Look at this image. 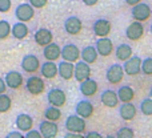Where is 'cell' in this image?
Here are the masks:
<instances>
[{
	"label": "cell",
	"mask_w": 152,
	"mask_h": 138,
	"mask_svg": "<svg viewBox=\"0 0 152 138\" xmlns=\"http://www.w3.org/2000/svg\"><path fill=\"white\" fill-rule=\"evenodd\" d=\"M61 59L66 63L76 64L79 63V59H81V51L75 44H66L61 48Z\"/></svg>",
	"instance_id": "6da1fadb"
},
{
	"label": "cell",
	"mask_w": 152,
	"mask_h": 138,
	"mask_svg": "<svg viewBox=\"0 0 152 138\" xmlns=\"http://www.w3.org/2000/svg\"><path fill=\"white\" fill-rule=\"evenodd\" d=\"M87 124L86 120H83L79 116H69L66 121V129L68 130V133H75V134H81L86 131Z\"/></svg>",
	"instance_id": "7a4b0ae2"
},
{
	"label": "cell",
	"mask_w": 152,
	"mask_h": 138,
	"mask_svg": "<svg viewBox=\"0 0 152 138\" xmlns=\"http://www.w3.org/2000/svg\"><path fill=\"white\" fill-rule=\"evenodd\" d=\"M132 13V17H134L135 21H137V23H144V21H147L148 19L151 17L152 15V9L151 7L147 4V3H140V4H137L136 7L132 8L131 11Z\"/></svg>",
	"instance_id": "3957f363"
},
{
	"label": "cell",
	"mask_w": 152,
	"mask_h": 138,
	"mask_svg": "<svg viewBox=\"0 0 152 138\" xmlns=\"http://www.w3.org/2000/svg\"><path fill=\"white\" fill-rule=\"evenodd\" d=\"M47 100L51 106L60 109V108H63L64 105H66L67 96H66V93H64V90H61V89H59V88H53V89H51V90H48Z\"/></svg>",
	"instance_id": "277c9868"
},
{
	"label": "cell",
	"mask_w": 152,
	"mask_h": 138,
	"mask_svg": "<svg viewBox=\"0 0 152 138\" xmlns=\"http://www.w3.org/2000/svg\"><path fill=\"white\" fill-rule=\"evenodd\" d=\"M124 74H126V72H124L123 65H120V64H113V65H111L110 68L107 69L105 78L108 80L110 84L118 85V84H120L121 81H123Z\"/></svg>",
	"instance_id": "5b68a950"
},
{
	"label": "cell",
	"mask_w": 152,
	"mask_h": 138,
	"mask_svg": "<svg viewBox=\"0 0 152 138\" xmlns=\"http://www.w3.org/2000/svg\"><path fill=\"white\" fill-rule=\"evenodd\" d=\"M15 16L18 17L19 23H27V21L32 20L35 16V9L29 3H23L16 7Z\"/></svg>",
	"instance_id": "8992f818"
},
{
	"label": "cell",
	"mask_w": 152,
	"mask_h": 138,
	"mask_svg": "<svg viewBox=\"0 0 152 138\" xmlns=\"http://www.w3.org/2000/svg\"><path fill=\"white\" fill-rule=\"evenodd\" d=\"M26 89L32 96H39L45 92V84L39 76H32L26 81Z\"/></svg>",
	"instance_id": "52a82bcc"
},
{
	"label": "cell",
	"mask_w": 152,
	"mask_h": 138,
	"mask_svg": "<svg viewBox=\"0 0 152 138\" xmlns=\"http://www.w3.org/2000/svg\"><path fill=\"white\" fill-rule=\"evenodd\" d=\"M34 40L39 47H43V48H47L48 45L52 44L53 41V35L50 29L47 28H40L35 32L34 35Z\"/></svg>",
	"instance_id": "ba28073f"
},
{
	"label": "cell",
	"mask_w": 152,
	"mask_h": 138,
	"mask_svg": "<svg viewBox=\"0 0 152 138\" xmlns=\"http://www.w3.org/2000/svg\"><path fill=\"white\" fill-rule=\"evenodd\" d=\"M92 29H94V35L96 37H99V39H105V37L111 33L112 24L108 20H105V19H99V20H96L94 23Z\"/></svg>",
	"instance_id": "9c48e42d"
},
{
	"label": "cell",
	"mask_w": 152,
	"mask_h": 138,
	"mask_svg": "<svg viewBox=\"0 0 152 138\" xmlns=\"http://www.w3.org/2000/svg\"><path fill=\"white\" fill-rule=\"evenodd\" d=\"M42 65H40V60L37 59V56L35 55H27L21 60V69L27 73H36L37 70H40Z\"/></svg>",
	"instance_id": "30bf717a"
},
{
	"label": "cell",
	"mask_w": 152,
	"mask_h": 138,
	"mask_svg": "<svg viewBox=\"0 0 152 138\" xmlns=\"http://www.w3.org/2000/svg\"><path fill=\"white\" fill-rule=\"evenodd\" d=\"M126 36L131 41H137L144 36V25L137 21H132L126 29Z\"/></svg>",
	"instance_id": "8fae6325"
},
{
	"label": "cell",
	"mask_w": 152,
	"mask_h": 138,
	"mask_svg": "<svg viewBox=\"0 0 152 138\" xmlns=\"http://www.w3.org/2000/svg\"><path fill=\"white\" fill-rule=\"evenodd\" d=\"M75 112H76V116L81 117L83 120H88V118H91L95 113L94 104H92L91 101H87V100L79 101L77 105H76V108H75Z\"/></svg>",
	"instance_id": "7c38bea8"
},
{
	"label": "cell",
	"mask_w": 152,
	"mask_h": 138,
	"mask_svg": "<svg viewBox=\"0 0 152 138\" xmlns=\"http://www.w3.org/2000/svg\"><path fill=\"white\" fill-rule=\"evenodd\" d=\"M64 29L68 35L71 36H77L83 29V23L77 16H69L66 21H64Z\"/></svg>",
	"instance_id": "4fadbf2b"
},
{
	"label": "cell",
	"mask_w": 152,
	"mask_h": 138,
	"mask_svg": "<svg viewBox=\"0 0 152 138\" xmlns=\"http://www.w3.org/2000/svg\"><path fill=\"white\" fill-rule=\"evenodd\" d=\"M142 65H143V60L139 56H134L132 59H129L127 63H124L123 68L126 74L128 76H137L142 72Z\"/></svg>",
	"instance_id": "5bb4252c"
},
{
	"label": "cell",
	"mask_w": 152,
	"mask_h": 138,
	"mask_svg": "<svg viewBox=\"0 0 152 138\" xmlns=\"http://www.w3.org/2000/svg\"><path fill=\"white\" fill-rule=\"evenodd\" d=\"M91 66L88 64L83 63V61H79L75 64V80L79 82H84V81L89 80L91 78Z\"/></svg>",
	"instance_id": "9a60e30c"
},
{
	"label": "cell",
	"mask_w": 152,
	"mask_h": 138,
	"mask_svg": "<svg viewBox=\"0 0 152 138\" xmlns=\"http://www.w3.org/2000/svg\"><path fill=\"white\" fill-rule=\"evenodd\" d=\"M95 48H96L99 56H103V57H108V56H111L113 53V43L108 37H105V39H97Z\"/></svg>",
	"instance_id": "2e32d148"
},
{
	"label": "cell",
	"mask_w": 152,
	"mask_h": 138,
	"mask_svg": "<svg viewBox=\"0 0 152 138\" xmlns=\"http://www.w3.org/2000/svg\"><path fill=\"white\" fill-rule=\"evenodd\" d=\"M100 101H102V104L104 105L105 108H111V109H112V108L118 106L120 100H119L118 92L111 90V89H105L102 93V96H100Z\"/></svg>",
	"instance_id": "e0dca14e"
},
{
	"label": "cell",
	"mask_w": 152,
	"mask_h": 138,
	"mask_svg": "<svg viewBox=\"0 0 152 138\" xmlns=\"http://www.w3.org/2000/svg\"><path fill=\"white\" fill-rule=\"evenodd\" d=\"M39 131L43 136V138H56L59 133V126L56 122H50V121H43L40 122Z\"/></svg>",
	"instance_id": "ac0fdd59"
},
{
	"label": "cell",
	"mask_w": 152,
	"mask_h": 138,
	"mask_svg": "<svg viewBox=\"0 0 152 138\" xmlns=\"http://www.w3.org/2000/svg\"><path fill=\"white\" fill-rule=\"evenodd\" d=\"M4 81L10 89H19L23 85L24 78H23V76H21V73H19L18 70H10V72L5 74Z\"/></svg>",
	"instance_id": "d6986e66"
},
{
	"label": "cell",
	"mask_w": 152,
	"mask_h": 138,
	"mask_svg": "<svg viewBox=\"0 0 152 138\" xmlns=\"http://www.w3.org/2000/svg\"><path fill=\"white\" fill-rule=\"evenodd\" d=\"M16 126H18L19 131H28L34 130V118L31 117L29 114H26V113H21L16 117Z\"/></svg>",
	"instance_id": "ffe728a7"
},
{
	"label": "cell",
	"mask_w": 152,
	"mask_h": 138,
	"mask_svg": "<svg viewBox=\"0 0 152 138\" xmlns=\"http://www.w3.org/2000/svg\"><path fill=\"white\" fill-rule=\"evenodd\" d=\"M43 56L47 61H51V63H55L56 60L61 57V48L59 47L58 44L52 43L51 45H48L47 48L43 49Z\"/></svg>",
	"instance_id": "44dd1931"
},
{
	"label": "cell",
	"mask_w": 152,
	"mask_h": 138,
	"mask_svg": "<svg viewBox=\"0 0 152 138\" xmlns=\"http://www.w3.org/2000/svg\"><path fill=\"white\" fill-rule=\"evenodd\" d=\"M97 90H99V85L92 78H89V80L80 84V93L84 97H94L97 93Z\"/></svg>",
	"instance_id": "7402d4cb"
},
{
	"label": "cell",
	"mask_w": 152,
	"mask_h": 138,
	"mask_svg": "<svg viewBox=\"0 0 152 138\" xmlns=\"http://www.w3.org/2000/svg\"><path fill=\"white\" fill-rule=\"evenodd\" d=\"M40 73H42V76L44 78L52 80L59 74V65H56L55 63H51V61H45V63L42 64Z\"/></svg>",
	"instance_id": "603a6c76"
},
{
	"label": "cell",
	"mask_w": 152,
	"mask_h": 138,
	"mask_svg": "<svg viewBox=\"0 0 152 138\" xmlns=\"http://www.w3.org/2000/svg\"><path fill=\"white\" fill-rule=\"evenodd\" d=\"M59 76L66 81H69V80H72V78H75V64L61 61V63L59 64Z\"/></svg>",
	"instance_id": "cb8c5ba5"
},
{
	"label": "cell",
	"mask_w": 152,
	"mask_h": 138,
	"mask_svg": "<svg viewBox=\"0 0 152 138\" xmlns=\"http://www.w3.org/2000/svg\"><path fill=\"white\" fill-rule=\"evenodd\" d=\"M137 109L134 104H121L120 109H119V114H120L121 120L124 121H132L135 117H136Z\"/></svg>",
	"instance_id": "d4e9b609"
},
{
	"label": "cell",
	"mask_w": 152,
	"mask_h": 138,
	"mask_svg": "<svg viewBox=\"0 0 152 138\" xmlns=\"http://www.w3.org/2000/svg\"><path fill=\"white\" fill-rule=\"evenodd\" d=\"M97 57H99V53H97L96 48L92 47V45L83 48V51H81V61L86 63V64H88V65L96 63Z\"/></svg>",
	"instance_id": "484cf974"
},
{
	"label": "cell",
	"mask_w": 152,
	"mask_h": 138,
	"mask_svg": "<svg viewBox=\"0 0 152 138\" xmlns=\"http://www.w3.org/2000/svg\"><path fill=\"white\" fill-rule=\"evenodd\" d=\"M118 96H119L120 102H123V104H131L135 98V90L128 85L120 86L118 90Z\"/></svg>",
	"instance_id": "4316f807"
},
{
	"label": "cell",
	"mask_w": 152,
	"mask_h": 138,
	"mask_svg": "<svg viewBox=\"0 0 152 138\" xmlns=\"http://www.w3.org/2000/svg\"><path fill=\"white\" fill-rule=\"evenodd\" d=\"M115 55H116L118 60L124 61V63H127L129 59L134 57V56H132V48H131V45H128V44L118 45V48L115 49Z\"/></svg>",
	"instance_id": "83f0119b"
},
{
	"label": "cell",
	"mask_w": 152,
	"mask_h": 138,
	"mask_svg": "<svg viewBox=\"0 0 152 138\" xmlns=\"http://www.w3.org/2000/svg\"><path fill=\"white\" fill-rule=\"evenodd\" d=\"M29 29L27 27L26 23H16L15 25H12V36L18 40H23L28 36Z\"/></svg>",
	"instance_id": "f1b7e54d"
},
{
	"label": "cell",
	"mask_w": 152,
	"mask_h": 138,
	"mask_svg": "<svg viewBox=\"0 0 152 138\" xmlns=\"http://www.w3.org/2000/svg\"><path fill=\"white\" fill-rule=\"evenodd\" d=\"M44 117H45V120L50 121V122H58V121L61 118V110L59 109V108L50 106L45 109Z\"/></svg>",
	"instance_id": "f546056e"
},
{
	"label": "cell",
	"mask_w": 152,
	"mask_h": 138,
	"mask_svg": "<svg viewBox=\"0 0 152 138\" xmlns=\"http://www.w3.org/2000/svg\"><path fill=\"white\" fill-rule=\"evenodd\" d=\"M12 35V25H10V23L5 20L0 21V40L8 39V36Z\"/></svg>",
	"instance_id": "4dcf8cb0"
},
{
	"label": "cell",
	"mask_w": 152,
	"mask_h": 138,
	"mask_svg": "<svg viewBox=\"0 0 152 138\" xmlns=\"http://www.w3.org/2000/svg\"><path fill=\"white\" fill-rule=\"evenodd\" d=\"M11 106H12V100L8 94H1L0 96V113H7L10 112Z\"/></svg>",
	"instance_id": "1f68e13d"
},
{
	"label": "cell",
	"mask_w": 152,
	"mask_h": 138,
	"mask_svg": "<svg viewBox=\"0 0 152 138\" xmlns=\"http://www.w3.org/2000/svg\"><path fill=\"white\" fill-rule=\"evenodd\" d=\"M140 112L144 116H152V98H144L140 104Z\"/></svg>",
	"instance_id": "d6a6232c"
},
{
	"label": "cell",
	"mask_w": 152,
	"mask_h": 138,
	"mask_svg": "<svg viewBox=\"0 0 152 138\" xmlns=\"http://www.w3.org/2000/svg\"><path fill=\"white\" fill-rule=\"evenodd\" d=\"M116 138H135V133L131 128L128 126H124V128H120L116 133Z\"/></svg>",
	"instance_id": "836d02e7"
},
{
	"label": "cell",
	"mask_w": 152,
	"mask_h": 138,
	"mask_svg": "<svg viewBox=\"0 0 152 138\" xmlns=\"http://www.w3.org/2000/svg\"><path fill=\"white\" fill-rule=\"evenodd\" d=\"M142 72L144 73L145 76H152V57H147L143 60Z\"/></svg>",
	"instance_id": "e575fe53"
},
{
	"label": "cell",
	"mask_w": 152,
	"mask_h": 138,
	"mask_svg": "<svg viewBox=\"0 0 152 138\" xmlns=\"http://www.w3.org/2000/svg\"><path fill=\"white\" fill-rule=\"evenodd\" d=\"M12 7V1L11 0H0V13L8 12Z\"/></svg>",
	"instance_id": "d590c367"
},
{
	"label": "cell",
	"mask_w": 152,
	"mask_h": 138,
	"mask_svg": "<svg viewBox=\"0 0 152 138\" xmlns=\"http://www.w3.org/2000/svg\"><path fill=\"white\" fill-rule=\"evenodd\" d=\"M29 4L34 8H44L45 5H48V1L47 0H31Z\"/></svg>",
	"instance_id": "8d00e7d4"
},
{
	"label": "cell",
	"mask_w": 152,
	"mask_h": 138,
	"mask_svg": "<svg viewBox=\"0 0 152 138\" xmlns=\"http://www.w3.org/2000/svg\"><path fill=\"white\" fill-rule=\"evenodd\" d=\"M26 138H43V136L40 134V131L39 130H31V131H28V133L26 134Z\"/></svg>",
	"instance_id": "74e56055"
},
{
	"label": "cell",
	"mask_w": 152,
	"mask_h": 138,
	"mask_svg": "<svg viewBox=\"0 0 152 138\" xmlns=\"http://www.w3.org/2000/svg\"><path fill=\"white\" fill-rule=\"evenodd\" d=\"M5 138H26V136H23V133H20V131H11L7 134Z\"/></svg>",
	"instance_id": "f35d334b"
},
{
	"label": "cell",
	"mask_w": 152,
	"mask_h": 138,
	"mask_svg": "<svg viewBox=\"0 0 152 138\" xmlns=\"http://www.w3.org/2000/svg\"><path fill=\"white\" fill-rule=\"evenodd\" d=\"M7 84H5L4 78H0V96L1 94H5V92H7Z\"/></svg>",
	"instance_id": "ab89813d"
},
{
	"label": "cell",
	"mask_w": 152,
	"mask_h": 138,
	"mask_svg": "<svg viewBox=\"0 0 152 138\" xmlns=\"http://www.w3.org/2000/svg\"><path fill=\"white\" fill-rule=\"evenodd\" d=\"M84 138H103V136L97 131H88V133L84 136Z\"/></svg>",
	"instance_id": "60d3db41"
},
{
	"label": "cell",
	"mask_w": 152,
	"mask_h": 138,
	"mask_svg": "<svg viewBox=\"0 0 152 138\" xmlns=\"http://www.w3.org/2000/svg\"><path fill=\"white\" fill-rule=\"evenodd\" d=\"M64 138H84L83 134H75V133H67Z\"/></svg>",
	"instance_id": "b9f144b4"
},
{
	"label": "cell",
	"mask_w": 152,
	"mask_h": 138,
	"mask_svg": "<svg viewBox=\"0 0 152 138\" xmlns=\"http://www.w3.org/2000/svg\"><path fill=\"white\" fill-rule=\"evenodd\" d=\"M142 1H139V0H127L126 1V4H128V5H132V8L134 7H136L137 4H140Z\"/></svg>",
	"instance_id": "7bdbcfd3"
},
{
	"label": "cell",
	"mask_w": 152,
	"mask_h": 138,
	"mask_svg": "<svg viewBox=\"0 0 152 138\" xmlns=\"http://www.w3.org/2000/svg\"><path fill=\"white\" fill-rule=\"evenodd\" d=\"M84 4L92 7V5H96L97 4V0H84Z\"/></svg>",
	"instance_id": "ee69618b"
},
{
	"label": "cell",
	"mask_w": 152,
	"mask_h": 138,
	"mask_svg": "<svg viewBox=\"0 0 152 138\" xmlns=\"http://www.w3.org/2000/svg\"><path fill=\"white\" fill-rule=\"evenodd\" d=\"M150 98H152V86H151V89H150Z\"/></svg>",
	"instance_id": "f6af8a7d"
},
{
	"label": "cell",
	"mask_w": 152,
	"mask_h": 138,
	"mask_svg": "<svg viewBox=\"0 0 152 138\" xmlns=\"http://www.w3.org/2000/svg\"><path fill=\"white\" fill-rule=\"evenodd\" d=\"M105 138H116V137H115V136H107Z\"/></svg>",
	"instance_id": "bcb514c9"
},
{
	"label": "cell",
	"mask_w": 152,
	"mask_h": 138,
	"mask_svg": "<svg viewBox=\"0 0 152 138\" xmlns=\"http://www.w3.org/2000/svg\"><path fill=\"white\" fill-rule=\"evenodd\" d=\"M150 31H151V33H152V24L150 25Z\"/></svg>",
	"instance_id": "7dc6e473"
},
{
	"label": "cell",
	"mask_w": 152,
	"mask_h": 138,
	"mask_svg": "<svg viewBox=\"0 0 152 138\" xmlns=\"http://www.w3.org/2000/svg\"><path fill=\"white\" fill-rule=\"evenodd\" d=\"M0 21H1V20H0Z\"/></svg>",
	"instance_id": "c3c4849f"
},
{
	"label": "cell",
	"mask_w": 152,
	"mask_h": 138,
	"mask_svg": "<svg viewBox=\"0 0 152 138\" xmlns=\"http://www.w3.org/2000/svg\"><path fill=\"white\" fill-rule=\"evenodd\" d=\"M0 138H1V137H0Z\"/></svg>",
	"instance_id": "681fc988"
}]
</instances>
